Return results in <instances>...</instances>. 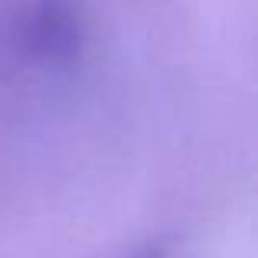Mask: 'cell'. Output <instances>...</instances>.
I'll return each mask as SVG.
<instances>
[{
  "label": "cell",
  "instance_id": "7a4b0ae2",
  "mask_svg": "<svg viewBox=\"0 0 258 258\" xmlns=\"http://www.w3.org/2000/svg\"><path fill=\"white\" fill-rule=\"evenodd\" d=\"M141 258H164V255H160V252H154V248H151V252H144Z\"/></svg>",
  "mask_w": 258,
  "mask_h": 258
},
{
  "label": "cell",
  "instance_id": "6da1fadb",
  "mask_svg": "<svg viewBox=\"0 0 258 258\" xmlns=\"http://www.w3.org/2000/svg\"><path fill=\"white\" fill-rule=\"evenodd\" d=\"M10 36L17 52L39 69H69L85 49V17L79 0H23Z\"/></svg>",
  "mask_w": 258,
  "mask_h": 258
}]
</instances>
